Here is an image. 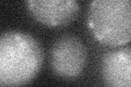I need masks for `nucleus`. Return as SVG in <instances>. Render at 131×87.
Listing matches in <instances>:
<instances>
[{
    "label": "nucleus",
    "instance_id": "7ed1b4c3",
    "mask_svg": "<svg viewBox=\"0 0 131 87\" xmlns=\"http://www.w3.org/2000/svg\"><path fill=\"white\" fill-rule=\"evenodd\" d=\"M84 44L74 35H63L52 44L49 53L51 69L60 77L73 80L80 75L86 63Z\"/></svg>",
    "mask_w": 131,
    "mask_h": 87
},
{
    "label": "nucleus",
    "instance_id": "f257e3e1",
    "mask_svg": "<svg viewBox=\"0 0 131 87\" xmlns=\"http://www.w3.org/2000/svg\"><path fill=\"white\" fill-rule=\"evenodd\" d=\"M43 49L35 37L22 31H7L0 38V83L20 87L35 78L43 64Z\"/></svg>",
    "mask_w": 131,
    "mask_h": 87
},
{
    "label": "nucleus",
    "instance_id": "20e7f679",
    "mask_svg": "<svg viewBox=\"0 0 131 87\" xmlns=\"http://www.w3.org/2000/svg\"><path fill=\"white\" fill-rule=\"evenodd\" d=\"M26 5L38 22L51 27L67 25L80 11V5L74 0H30Z\"/></svg>",
    "mask_w": 131,
    "mask_h": 87
},
{
    "label": "nucleus",
    "instance_id": "f03ea898",
    "mask_svg": "<svg viewBox=\"0 0 131 87\" xmlns=\"http://www.w3.org/2000/svg\"><path fill=\"white\" fill-rule=\"evenodd\" d=\"M88 25L100 43L120 47L131 40V0H95L91 2Z\"/></svg>",
    "mask_w": 131,
    "mask_h": 87
},
{
    "label": "nucleus",
    "instance_id": "39448f33",
    "mask_svg": "<svg viewBox=\"0 0 131 87\" xmlns=\"http://www.w3.org/2000/svg\"><path fill=\"white\" fill-rule=\"evenodd\" d=\"M101 75L107 87H131V47L106 52L101 62Z\"/></svg>",
    "mask_w": 131,
    "mask_h": 87
}]
</instances>
